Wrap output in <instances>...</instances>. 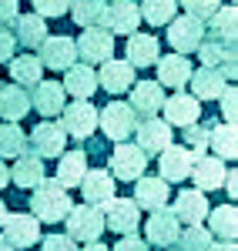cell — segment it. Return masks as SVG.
<instances>
[{
	"label": "cell",
	"mask_w": 238,
	"mask_h": 251,
	"mask_svg": "<svg viewBox=\"0 0 238 251\" xmlns=\"http://www.w3.org/2000/svg\"><path fill=\"white\" fill-rule=\"evenodd\" d=\"M30 191H34L30 194V214L44 225H57V221H64V214L71 211V191L57 177H44Z\"/></svg>",
	"instance_id": "cell-1"
},
{
	"label": "cell",
	"mask_w": 238,
	"mask_h": 251,
	"mask_svg": "<svg viewBox=\"0 0 238 251\" xmlns=\"http://www.w3.org/2000/svg\"><path fill=\"white\" fill-rule=\"evenodd\" d=\"M60 127H64V134L74 137V141H87V137L98 131V107L91 104V100H71V104H64L60 107Z\"/></svg>",
	"instance_id": "cell-2"
},
{
	"label": "cell",
	"mask_w": 238,
	"mask_h": 251,
	"mask_svg": "<svg viewBox=\"0 0 238 251\" xmlns=\"http://www.w3.org/2000/svg\"><path fill=\"white\" fill-rule=\"evenodd\" d=\"M64 228L74 241H101L104 214L98 204H71V211L64 214Z\"/></svg>",
	"instance_id": "cell-3"
},
{
	"label": "cell",
	"mask_w": 238,
	"mask_h": 251,
	"mask_svg": "<svg viewBox=\"0 0 238 251\" xmlns=\"http://www.w3.org/2000/svg\"><path fill=\"white\" fill-rule=\"evenodd\" d=\"M144 168H148V154L138 144H128V141H118L107 157V171L114 174V181H138Z\"/></svg>",
	"instance_id": "cell-4"
},
{
	"label": "cell",
	"mask_w": 238,
	"mask_h": 251,
	"mask_svg": "<svg viewBox=\"0 0 238 251\" xmlns=\"http://www.w3.org/2000/svg\"><path fill=\"white\" fill-rule=\"evenodd\" d=\"M78 47V60L84 64H104L107 57H114V34L98 24V27H84V34L74 40Z\"/></svg>",
	"instance_id": "cell-5"
},
{
	"label": "cell",
	"mask_w": 238,
	"mask_h": 251,
	"mask_svg": "<svg viewBox=\"0 0 238 251\" xmlns=\"http://www.w3.org/2000/svg\"><path fill=\"white\" fill-rule=\"evenodd\" d=\"M98 124L104 137H111L114 144L118 141H128V137L134 134V127H138V114L131 111V104H124V100H111L104 111L98 114Z\"/></svg>",
	"instance_id": "cell-6"
},
{
	"label": "cell",
	"mask_w": 238,
	"mask_h": 251,
	"mask_svg": "<svg viewBox=\"0 0 238 251\" xmlns=\"http://www.w3.org/2000/svg\"><path fill=\"white\" fill-rule=\"evenodd\" d=\"M195 54L205 67H215L225 80H235L238 74V54H235V44H225V40H212V37H201V44L195 47Z\"/></svg>",
	"instance_id": "cell-7"
},
{
	"label": "cell",
	"mask_w": 238,
	"mask_h": 251,
	"mask_svg": "<svg viewBox=\"0 0 238 251\" xmlns=\"http://www.w3.org/2000/svg\"><path fill=\"white\" fill-rule=\"evenodd\" d=\"M64 144H67V134H64V127L57 121H40L30 131V137H27V151L24 154H34L40 161H47V157H60Z\"/></svg>",
	"instance_id": "cell-8"
},
{
	"label": "cell",
	"mask_w": 238,
	"mask_h": 251,
	"mask_svg": "<svg viewBox=\"0 0 238 251\" xmlns=\"http://www.w3.org/2000/svg\"><path fill=\"white\" fill-rule=\"evenodd\" d=\"M168 44L175 47V54H195V47L205 37V20L191 17V14H181V17H171L168 24Z\"/></svg>",
	"instance_id": "cell-9"
},
{
	"label": "cell",
	"mask_w": 238,
	"mask_h": 251,
	"mask_svg": "<svg viewBox=\"0 0 238 251\" xmlns=\"http://www.w3.org/2000/svg\"><path fill=\"white\" fill-rule=\"evenodd\" d=\"M104 208V228H111L114 234H131L141 228V208L134 204V198H111L101 204Z\"/></svg>",
	"instance_id": "cell-10"
},
{
	"label": "cell",
	"mask_w": 238,
	"mask_h": 251,
	"mask_svg": "<svg viewBox=\"0 0 238 251\" xmlns=\"http://www.w3.org/2000/svg\"><path fill=\"white\" fill-rule=\"evenodd\" d=\"M181 234V221L175 218L171 208H158V211H148L144 221V241L155 245V248H175Z\"/></svg>",
	"instance_id": "cell-11"
},
{
	"label": "cell",
	"mask_w": 238,
	"mask_h": 251,
	"mask_svg": "<svg viewBox=\"0 0 238 251\" xmlns=\"http://www.w3.org/2000/svg\"><path fill=\"white\" fill-rule=\"evenodd\" d=\"M0 234H3V245L10 248H34L40 241V221L34 214H7L3 225H0Z\"/></svg>",
	"instance_id": "cell-12"
},
{
	"label": "cell",
	"mask_w": 238,
	"mask_h": 251,
	"mask_svg": "<svg viewBox=\"0 0 238 251\" xmlns=\"http://www.w3.org/2000/svg\"><path fill=\"white\" fill-rule=\"evenodd\" d=\"M40 50V64L51 67V71H67L71 64H78V47L67 34H47V37L37 44Z\"/></svg>",
	"instance_id": "cell-13"
},
{
	"label": "cell",
	"mask_w": 238,
	"mask_h": 251,
	"mask_svg": "<svg viewBox=\"0 0 238 251\" xmlns=\"http://www.w3.org/2000/svg\"><path fill=\"white\" fill-rule=\"evenodd\" d=\"M134 144H138L141 151L148 157H158L168 144H171V124L164 121V117H141L138 121V127H134Z\"/></svg>",
	"instance_id": "cell-14"
},
{
	"label": "cell",
	"mask_w": 238,
	"mask_h": 251,
	"mask_svg": "<svg viewBox=\"0 0 238 251\" xmlns=\"http://www.w3.org/2000/svg\"><path fill=\"white\" fill-rule=\"evenodd\" d=\"M161 114H164V121H168L171 127H188V124L201 121V100H198L195 94L175 91L171 97H164V104H161Z\"/></svg>",
	"instance_id": "cell-15"
},
{
	"label": "cell",
	"mask_w": 238,
	"mask_h": 251,
	"mask_svg": "<svg viewBox=\"0 0 238 251\" xmlns=\"http://www.w3.org/2000/svg\"><path fill=\"white\" fill-rule=\"evenodd\" d=\"M191 164H195V154L185 148V144H168L164 151L158 154V168H161V177L168 184H178V181H188L191 174Z\"/></svg>",
	"instance_id": "cell-16"
},
{
	"label": "cell",
	"mask_w": 238,
	"mask_h": 251,
	"mask_svg": "<svg viewBox=\"0 0 238 251\" xmlns=\"http://www.w3.org/2000/svg\"><path fill=\"white\" fill-rule=\"evenodd\" d=\"M128 94H131V111L141 117H155L161 114V104H164V87H161L158 80H134L131 87H128Z\"/></svg>",
	"instance_id": "cell-17"
},
{
	"label": "cell",
	"mask_w": 238,
	"mask_h": 251,
	"mask_svg": "<svg viewBox=\"0 0 238 251\" xmlns=\"http://www.w3.org/2000/svg\"><path fill=\"white\" fill-rule=\"evenodd\" d=\"M64 94H71L74 100H91L98 94V71L91 64H71L64 71V80H60Z\"/></svg>",
	"instance_id": "cell-18"
},
{
	"label": "cell",
	"mask_w": 238,
	"mask_h": 251,
	"mask_svg": "<svg viewBox=\"0 0 238 251\" xmlns=\"http://www.w3.org/2000/svg\"><path fill=\"white\" fill-rule=\"evenodd\" d=\"M141 24V10L134 0H114V3H107V10H104V27L118 37V34H124V37H131L134 30H138Z\"/></svg>",
	"instance_id": "cell-19"
},
{
	"label": "cell",
	"mask_w": 238,
	"mask_h": 251,
	"mask_svg": "<svg viewBox=\"0 0 238 251\" xmlns=\"http://www.w3.org/2000/svg\"><path fill=\"white\" fill-rule=\"evenodd\" d=\"M155 67H158V84L161 87H171V91H185L191 71H195L185 54H164V57L155 60Z\"/></svg>",
	"instance_id": "cell-20"
},
{
	"label": "cell",
	"mask_w": 238,
	"mask_h": 251,
	"mask_svg": "<svg viewBox=\"0 0 238 251\" xmlns=\"http://www.w3.org/2000/svg\"><path fill=\"white\" fill-rule=\"evenodd\" d=\"M171 201V191H168V181L164 177H144L141 174L134 181V204L141 211H158V208H168Z\"/></svg>",
	"instance_id": "cell-21"
},
{
	"label": "cell",
	"mask_w": 238,
	"mask_h": 251,
	"mask_svg": "<svg viewBox=\"0 0 238 251\" xmlns=\"http://www.w3.org/2000/svg\"><path fill=\"white\" fill-rule=\"evenodd\" d=\"M67 104V94L60 87V80H37L34 91H30V107L40 117H57L60 107Z\"/></svg>",
	"instance_id": "cell-22"
},
{
	"label": "cell",
	"mask_w": 238,
	"mask_h": 251,
	"mask_svg": "<svg viewBox=\"0 0 238 251\" xmlns=\"http://www.w3.org/2000/svg\"><path fill=\"white\" fill-rule=\"evenodd\" d=\"M80 198H84V204H104V201H111L114 198V174L111 171H101V168H87L84 177H80Z\"/></svg>",
	"instance_id": "cell-23"
},
{
	"label": "cell",
	"mask_w": 238,
	"mask_h": 251,
	"mask_svg": "<svg viewBox=\"0 0 238 251\" xmlns=\"http://www.w3.org/2000/svg\"><path fill=\"white\" fill-rule=\"evenodd\" d=\"M131 84H134V67H131L128 60L107 57L101 64V71H98V87L101 91H107V94H124Z\"/></svg>",
	"instance_id": "cell-24"
},
{
	"label": "cell",
	"mask_w": 238,
	"mask_h": 251,
	"mask_svg": "<svg viewBox=\"0 0 238 251\" xmlns=\"http://www.w3.org/2000/svg\"><path fill=\"white\" fill-rule=\"evenodd\" d=\"M225 161L221 157H215V154H201V157H195V164H191V181H195V188L198 191H218L221 188V181H225Z\"/></svg>",
	"instance_id": "cell-25"
},
{
	"label": "cell",
	"mask_w": 238,
	"mask_h": 251,
	"mask_svg": "<svg viewBox=\"0 0 238 251\" xmlns=\"http://www.w3.org/2000/svg\"><path fill=\"white\" fill-rule=\"evenodd\" d=\"M171 211L181 225H205V214H208V198L205 191L191 188V191H181L175 201H171Z\"/></svg>",
	"instance_id": "cell-26"
},
{
	"label": "cell",
	"mask_w": 238,
	"mask_h": 251,
	"mask_svg": "<svg viewBox=\"0 0 238 251\" xmlns=\"http://www.w3.org/2000/svg\"><path fill=\"white\" fill-rule=\"evenodd\" d=\"M161 57V47H158V37L155 34H131L128 37V50H124V60L138 71V67H151L155 60Z\"/></svg>",
	"instance_id": "cell-27"
},
{
	"label": "cell",
	"mask_w": 238,
	"mask_h": 251,
	"mask_svg": "<svg viewBox=\"0 0 238 251\" xmlns=\"http://www.w3.org/2000/svg\"><path fill=\"white\" fill-rule=\"evenodd\" d=\"M188 87H191V94L198 97V100H218L221 91L228 87V80L221 77L215 67H205V64H201L198 71H191V77H188Z\"/></svg>",
	"instance_id": "cell-28"
},
{
	"label": "cell",
	"mask_w": 238,
	"mask_h": 251,
	"mask_svg": "<svg viewBox=\"0 0 238 251\" xmlns=\"http://www.w3.org/2000/svg\"><path fill=\"white\" fill-rule=\"evenodd\" d=\"M208 148H212V151H215V157H221V161H235V157H238V131H235V121L212 124V131H208Z\"/></svg>",
	"instance_id": "cell-29"
},
{
	"label": "cell",
	"mask_w": 238,
	"mask_h": 251,
	"mask_svg": "<svg viewBox=\"0 0 238 251\" xmlns=\"http://www.w3.org/2000/svg\"><path fill=\"white\" fill-rule=\"evenodd\" d=\"M208 231L212 238H221V241H235L238 234V208L235 201L232 204H218V208H208Z\"/></svg>",
	"instance_id": "cell-30"
},
{
	"label": "cell",
	"mask_w": 238,
	"mask_h": 251,
	"mask_svg": "<svg viewBox=\"0 0 238 251\" xmlns=\"http://www.w3.org/2000/svg\"><path fill=\"white\" fill-rule=\"evenodd\" d=\"M27 111H30V91H24L20 84H3L0 87V117L20 124V117H27Z\"/></svg>",
	"instance_id": "cell-31"
},
{
	"label": "cell",
	"mask_w": 238,
	"mask_h": 251,
	"mask_svg": "<svg viewBox=\"0 0 238 251\" xmlns=\"http://www.w3.org/2000/svg\"><path fill=\"white\" fill-rule=\"evenodd\" d=\"M84 171H87V154H84V151H60V157H57V174H54V177H57L67 191L80 184Z\"/></svg>",
	"instance_id": "cell-32"
},
{
	"label": "cell",
	"mask_w": 238,
	"mask_h": 251,
	"mask_svg": "<svg viewBox=\"0 0 238 251\" xmlns=\"http://www.w3.org/2000/svg\"><path fill=\"white\" fill-rule=\"evenodd\" d=\"M44 177H47V174H44V161H40V157H34V154H20V157H14L10 181H14L17 188H37Z\"/></svg>",
	"instance_id": "cell-33"
},
{
	"label": "cell",
	"mask_w": 238,
	"mask_h": 251,
	"mask_svg": "<svg viewBox=\"0 0 238 251\" xmlns=\"http://www.w3.org/2000/svg\"><path fill=\"white\" fill-rule=\"evenodd\" d=\"M235 30H238V10H235V3H232V7H218V10L208 17V30H205V37L235 44Z\"/></svg>",
	"instance_id": "cell-34"
},
{
	"label": "cell",
	"mask_w": 238,
	"mask_h": 251,
	"mask_svg": "<svg viewBox=\"0 0 238 251\" xmlns=\"http://www.w3.org/2000/svg\"><path fill=\"white\" fill-rule=\"evenodd\" d=\"M17 30H14V37L17 44L24 47H37L40 40L47 37V17H40V14H17Z\"/></svg>",
	"instance_id": "cell-35"
},
{
	"label": "cell",
	"mask_w": 238,
	"mask_h": 251,
	"mask_svg": "<svg viewBox=\"0 0 238 251\" xmlns=\"http://www.w3.org/2000/svg\"><path fill=\"white\" fill-rule=\"evenodd\" d=\"M7 64H10V77H14V84H20V87H34L37 80H44V64H40L37 57H30V54L10 57Z\"/></svg>",
	"instance_id": "cell-36"
},
{
	"label": "cell",
	"mask_w": 238,
	"mask_h": 251,
	"mask_svg": "<svg viewBox=\"0 0 238 251\" xmlns=\"http://www.w3.org/2000/svg\"><path fill=\"white\" fill-rule=\"evenodd\" d=\"M107 0H71V17L78 27H98L104 24Z\"/></svg>",
	"instance_id": "cell-37"
},
{
	"label": "cell",
	"mask_w": 238,
	"mask_h": 251,
	"mask_svg": "<svg viewBox=\"0 0 238 251\" xmlns=\"http://www.w3.org/2000/svg\"><path fill=\"white\" fill-rule=\"evenodd\" d=\"M138 10H141V20H148L151 27H164L178 14V0H141Z\"/></svg>",
	"instance_id": "cell-38"
},
{
	"label": "cell",
	"mask_w": 238,
	"mask_h": 251,
	"mask_svg": "<svg viewBox=\"0 0 238 251\" xmlns=\"http://www.w3.org/2000/svg\"><path fill=\"white\" fill-rule=\"evenodd\" d=\"M27 151V134L20 131L17 121L0 124V157H20Z\"/></svg>",
	"instance_id": "cell-39"
},
{
	"label": "cell",
	"mask_w": 238,
	"mask_h": 251,
	"mask_svg": "<svg viewBox=\"0 0 238 251\" xmlns=\"http://www.w3.org/2000/svg\"><path fill=\"white\" fill-rule=\"evenodd\" d=\"M212 231L208 228H201V225H188V228H181L178 234V251H212Z\"/></svg>",
	"instance_id": "cell-40"
},
{
	"label": "cell",
	"mask_w": 238,
	"mask_h": 251,
	"mask_svg": "<svg viewBox=\"0 0 238 251\" xmlns=\"http://www.w3.org/2000/svg\"><path fill=\"white\" fill-rule=\"evenodd\" d=\"M181 131H185V148H188L195 157H201L205 151H208V131H212V124H201V121H195V124L181 127Z\"/></svg>",
	"instance_id": "cell-41"
},
{
	"label": "cell",
	"mask_w": 238,
	"mask_h": 251,
	"mask_svg": "<svg viewBox=\"0 0 238 251\" xmlns=\"http://www.w3.org/2000/svg\"><path fill=\"white\" fill-rule=\"evenodd\" d=\"M181 7L191 14V17H198V20H208L215 10L221 7V0H181Z\"/></svg>",
	"instance_id": "cell-42"
},
{
	"label": "cell",
	"mask_w": 238,
	"mask_h": 251,
	"mask_svg": "<svg viewBox=\"0 0 238 251\" xmlns=\"http://www.w3.org/2000/svg\"><path fill=\"white\" fill-rule=\"evenodd\" d=\"M40 251H78V241H74L67 231H64V234H44Z\"/></svg>",
	"instance_id": "cell-43"
},
{
	"label": "cell",
	"mask_w": 238,
	"mask_h": 251,
	"mask_svg": "<svg viewBox=\"0 0 238 251\" xmlns=\"http://www.w3.org/2000/svg\"><path fill=\"white\" fill-rule=\"evenodd\" d=\"M34 10L40 17H64L71 10V0H34Z\"/></svg>",
	"instance_id": "cell-44"
},
{
	"label": "cell",
	"mask_w": 238,
	"mask_h": 251,
	"mask_svg": "<svg viewBox=\"0 0 238 251\" xmlns=\"http://www.w3.org/2000/svg\"><path fill=\"white\" fill-rule=\"evenodd\" d=\"M218 104H221V117H225V121H235V114H238V91L235 87H225L221 97H218Z\"/></svg>",
	"instance_id": "cell-45"
},
{
	"label": "cell",
	"mask_w": 238,
	"mask_h": 251,
	"mask_svg": "<svg viewBox=\"0 0 238 251\" xmlns=\"http://www.w3.org/2000/svg\"><path fill=\"white\" fill-rule=\"evenodd\" d=\"M111 251H151V245L131 231V234H121V241H118V245H114Z\"/></svg>",
	"instance_id": "cell-46"
},
{
	"label": "cell",
	"mask_w": 238,
	"mask_h": 251,
	"mask_svg": "<svg viewBox=\"0 0 238 251\" xmlns=\"http://www.w3.org/2000/svg\"><path fill=\"white\" fill-rule=\"evenodd\" d=\"M14 50H17V37H14V30H10V27H0V64L14 57Z\"/></svg>",
	"instance_id": "cell-47"
},
{
	"label": "cell",
	"mask_w": 238,
	"mask_h": 251,
	"mask_svg": "<svg viewBox=\"0 0 238 251\" xmlns=\"http://www.w3.org/2000/svg\"><path fill=\"white\" fill-rule=\"evenodd\" d=\"M17 10H20L17 0H0V27H10L17 20Z\"/></svg>",
	"instance_id": "cell-48"
},
{
	"label": "cell",
	"mask_w": 238,
	"mask_h": 251,
	"mask_svg": "<svg viewBox=\"0 0 238 251\" xmlns=\"http://www.w3.org/2000/svg\"><path fill=\"white\" fill-rule=\"evenodd\" d=\"M221 188L228 191V198H232V201L238 198V177H235V171H225V181H221Z\"/></svg>",
	"instance_id": "cell-49"
},
{
	"label": "cell",
	"mask_w": 238,
	"mask_h": 251,
	"mask_svg": "<svg viewBox=\"0 0 238 251\" xmlns=\"http://www.w3.org/2000/svg\"><path fill=\"white\" fill-rule=\"evenodd\" d=\"M7 184H10V168H7V164H3V157H0V191H3Z\"/></svg>",
	"instance_id": "cell-50"
},
{
	"label": "cell",
	"mask_w": 238,
	"mask_h": 251,
	"mask_svg": "<svg viewBox=\"0 0 238 251\" xmlns=\"http://www.w3.org/2000/svg\"><path fill=\"white\" fill-rule=\"evenodd\" d=\"M78 251H111V248L101 245V241H84V248H78Z\"/></svg>",
	"instance_id": "cell-51"
},
{
	"label": "cell",
	"mask_w": 238,
	"mask_h": 251,
	"mask_svg": "<svg viewBox=\"0 0 238 251\" xmlns=\"http://www.w3.org/2000/svg\"><path fill=\"white\" fill-rule=\"evenodd\" d=\"M212 251H238V248H235V241H221V245L212 241Z\"/></svg>",
	"instance_id": "cell-52"
},
{
	"label": "cell",
	"mask_w": 238,
	"mask_h": 251,
	"mask_svg": "<svg viewBox=\"0 0 238 251\" xmlns=\"http://www.w3.org/2000/svg\"><path fill=\"white\" fill-rule=\"evenodd\" d=\"M7 214H10V211H7V204H3V198H0V225H3V218H7Z\"/></svg>",
	"instance_id": "cell-53"
},
{
	"label": "cell",
	"mask_w": 238,
	"mask_h": 251,
	"mask_svg": "<svg viewBox=\"0 0 238 251\" xmlns=\"http://www.w3.org/2000/svg\"><path fill=\"white\" fill-rule=\"evenodd\" d=\"M0 251H17V248H10V245H3V241H0Z\"/></svg>",
	"instance_id": "cell-54"
}]
</instances>
